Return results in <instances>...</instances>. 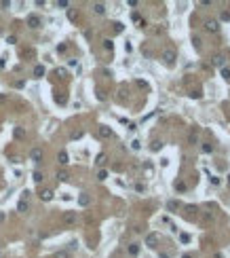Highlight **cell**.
<instances>
[{"label":"cell","instance_id":"29","mask_svg":"<svg viewBox=\"0 0 230 258\" xmlns=\"http://www.w3.org/2000/svg\"><path fill=\"white\" fill-rule=\"evenodd\" d=\"M209 182H211L213 186H217V184H220V178H217V176H211V178H209Z\"/></svg>","mask_w":230,"mask_h":258},{"label":"cell","instance_id":"15","mask_svg":"<svg viewBox=\"0 0 230 258\" xmlns=\"http://www.w3.org/2000/svg\"><path fill=\"white\" fill-rule=\"evenodd\" d=\"M192 47H194L196 51H201V49H203V45H201V38H199V36H192Z\"/></svg>","mask_w":230,"mask_h":258},{"label":"cell","instance_id":"21","mask_svg":"<svg viewBox=\"0 0 230 258\" xmlns=\"http://www.w3.org/2000/svg\"><path fill=\"white\" fill-rule=\"evenodd\" d=\"M152 150H154V152H156V150H160V148H163V142H158V140H156V142H152V146H150Z\"/></svg>","mask_w":230,"mask_h":258},{"label":"cell","instance_id":"2","mask_svg":"<svg viewBox=\"0 0 230 258\" xmlns=\"http://www.w3.org/2000/svg\"><path fill=\"white\" fill-rule=\"evenodd\" d=\"M163 59H165V63H167V66H173L175 59H177V55H175V51L167 49V51H163Z\"/></svg>","mask_w":230,"mask_h":258},{"label":"cell","instance_id":"11","mask_svg":"<svg viewBox=\"0 0 230 258\" xmlns=\"http://www.w3.org/2000/svg\"><path fill=\"white\" fill-rule=\"evenodd\" d=\"M57 161H59L61 165H68V152H66V150H61V152L57 154Z\"/></svg>","mask_w":230,"mask_h":258},{"label":"cell","instance_id":"7","mask_svg":"<svg viewBox=\"0 0 230 258\" xmlns=\"http://www.w3.org/2000/svg\"><path fill=\"white\" fill-rule=\"evenodd\" d=\"M99 136H101V138H112V129L106 127V125H101V127H99Z\"/></svg>","mask_w":230,"mask_h":258},{"label":"cell","instance_id":"24","mask_svg":"<svg viewBox=\"0 0 230 258\" xmlns=\"http://www.w3.org/2000/svg\"><path fill=\"white\" fill-rule=\"evenodd\" d=\"M106 178H108V171H106V169H101L99 174H97V180H106Z\"/></svg>","mask_w":230,"mask_h":258},{"label":"cell","instance_id":"22","mask_svg":"<svg viewBox=\"0 0 230 258\" xmlns=\"http://www.w3.org/2000/svg\"><path fill=\"white\" fill-rule=\"evenodd\" d=\"M175 190L184 192V190H186V184H184V182H175Z\"/></svg>","mask_w":230,"mask_h":258},{"label":"cell","instance_id":"20","mask_svg":"<svg viewBox=\"0 0 230 258\" xmlns=\"http://www.w3.org/2000/svg\"><path fill=\"white\" fill-rule=\"evenodd\" d=\"M17 209H19V212H28V203H25V201H19V203H17Z\"/></svg>","mask_w":230,"mask_h":258},{"label":"cell","instance_id":"28","mask_svg":"<svg viewBox=\"0 0 230 258\" xmlns=\"http://www.w3.org/2000/svg\"><path fill=\"white\" fill-rule=\"evenodd\" d=\"M131 148H133V150H140V148H142V144L137 142V140H133V142H131Z\"/></svg>","mask_w":230,"mask_h":258},{"label":"cell","instance_id":"27","mask_svg":"<svg viewBox=\"0 0 230 258\" xmlns=\"http://www.w3.org/2000/svg\"><path fill=\"white\" fill-rule=\"evenodd\" d=\"M15 136H17V138H23V136H25V131H23L21 127H17V129H15Z\"/></svg>","mask_w":230,"mask_h":258},{"label":"cell","instance_id":"13","mask_svg":"<svg viewBox=\"0 0 230 258\" xmlns=\"http://www.w3.org/2000/svg\"><path fill=\"white\" fill-rule=\"evenodd\" d=\"M211 63H213V66H220V68H224V55H215V57L211 59Z\"/></svg>","mask_w":230,"mask_h":258},{"label":"cell","instance_id":"25","mask_svg":"<svg viewBox=\"0 0 230 258\" xmlns=\"http://www.w3.org/2000/svg\"><path fill=\"white\" fill-rule=\"evenodd\" d=\"M57 180L66 182V180H68V174H66V171H59V174H57Z\"/></svg>","mask_w":230,"mask_h":258},{"label":"cell","instance_id":"17","mask_svg":"<svg viewBox=\"0 0 230 258\" xmlns=\"http://www.w3.org/2000/svg\"><path fill=\"white\" fill-rule=\"evenodd\" d=\"M32 180H34V182H36V184H40V182H42V180H45V176H42V174H40V171H34V174H32Z\"/></svg>","mask_w":230,"mask_h":258},{"label":"cell","instance_id":"38","mask_svg":"<svg viewBox=\"0 0 230 258\" xmlns=\"http://www.w3.org/2000/svg\"><path fill=\"white\" fill-rule=\"evenodd\" d=\"M228 184H230V174H228Z\"/></svg>","mask_w":230,"mask_h":258},{"label":"cell","instance_id":"34","mask_svg":"<svg viewBox=\"0 0 230 258\" xmlns=\"http://www.w3.org/2000/svg\"><path fill=\"white\" fill-rule=\"evenodd\" d=\"M104 47H106L108 51H112V40H106V42H104Z\"/></svg>","mask_w":230,"mask_h":258},{"label":"cell","instance_id":"26","mask_svg":"<svg viewBox=\"0 0 230 258\" xmlns=\"http://www.w3.org/2000/svg\"><path fill=\"white\" fill-rule=\"evenodd\" d=\"M167 207L171 209V212H175V209H177V201H169V203H167Z\"/></svg>","mask_w":230,"mask_h":258},{"label":"cell","instance_id":"33","mask_svg":"<svg viewBox=\"0 0 230 258\" xmlns=\"http://www.w3.org/2000/svg\"><path fill=\"white\" fill-rule=\"evenodd\" d=\"M179 239H181V243H188V241H190L188 235H179Z\"/></svg>","mask_w":230,"mask_h":258},{"label":"cell","instance_id":"8","mask_svg":"<svg viewBox=\"0 0 230 258\" xmlns=\"http://www.w3.org/2000/svg\"><path fill=\"white\" fill-rule=\"evenodd\" d=\"M127 252H129L131 256H137V254H140V243H129V248H127Z\"/></svg>","mask_w":230,"mask_h":258},{"label":"cell","instance_id":"31","mask_svg":"<svg viewBox=\"0 0 230 258\" xmlns=\"http://www.w3.org/2000/svg\"><path fill=\"white\" fill-rule=\"evenodd\" d=\"M222 19H224V21H230V11H224V13H222Z\"/></svg>","mask_w":230,"mask_h":258},{"label":"cell","instance_id":"10","mask_svg":"<svg viewBox=\"0 0 230 258\" xmlns=\"http://www.w3.org/2000/svg\"><path fill=\"white\" fill-rule=\"evenodd\" d=\"M201 150H203V152H205V154H209V152H213V150H215V146H213L211 142H205V144H203V146H201Z\"/></svg>","mask_w":230,"mask_h":258},{"label":"cell","instance_id":"3","mask_svg":"<svg viewBox=\"0 0 230 258\" xmlns=\"http://www.w3.org/2000/svg\"><path fill=\"white\" fill-rule=\"evenodd\" d=\"M156 243H158V235L156 233H150L146 237V245H148V248H156Z\"/></svg>","mask_w":230,"mask_h":258},{"label":"cell","instance_id":"6","mask_svg":"<svg viewBox=\"0 0 230 258\" xmlns=\"http://www.w3.org/2000/svg\"><path fill=\"white\" fill-rule=\"evenodd\" d=\"M28 25L30 28H40V19L36 17V15H30L28 17Z\"/></svg>","mask_w":230,"mask_h":258},{"label":"cell","instance_id":"1","mask_svg":"<svg viewBox=\"0 0 230 258\" xmlns=\"http://www.w3.org/2000/svg\"><path fill=\"white\" fill-rule=\"evenodd\" d=\"M205 30L209 32V34H215V32L220 30V21L217 19H207L205 21Z\"/></svg>","mask_w":230,"mask_h":258},{"label":"cell","instance_id":"14","mask_svg":"<svg viewBox=\"0 0 230 258\" xmlns=\"http://www.w3.org/2000/svg\"><path fill=\"white\" fill-rule=\"evenodd\" d=\"M34 76H36V78H42V76H45V66H36V68H34Z\"/></svg>","mask_w":230,"mask_h":258},{"label":"cell","instance_id":"16","mask_svg":"<svg viewBox=\"0 0 230 258\" xmlns=\"http://www.w3.org/2000/svg\"><path fill=\"white\" fill-rule=\"evenodd\" d=\"M89 201H91V199H89L87 192H82V195L78 197V203H80V205H89Z\"/></svg>","mask_w":230,"mask_h":258},{"label":"cell","instance_id":"5","mask_svg":"<svg viewBox=\"0 0 230 258\" xmlns=\"http://www.w3.org/2000/svg\"><path fill=\"white\" fill-rule=\"evenodd\" d=\"M63 222H66V224L76 222V212H66V214H63Z\"/></svg>","mask_w":230,"mask_h":258},{"label":"cell","instance_id":"23","mask_svg":"<svg viewBox=\"0 0 230 258\" xmlns=\"http://www.w3.org/2000/svg\"><path fill=\"white\" fill-rule=\"evenodd\" d=\"M55 258H70V254H68L66 250H61V252H57V254H55Z\"/></svg>","mask_w":230,"mask_h":258},{"label":"cell","instance_id":"9","mask_svg":"<svg viewBox=\"0 0 230 258\" xmlns=\"http://www.w3.org/2000/svg\"><path fill=\"white\" fill-rule=\"evenodd\" d=\"M40 199H42V201H51V199H53V190L51 188H45V190L40 192Z\"/></svg>","mask_w":230,"mask_h":258},{"label":"cell","instance_id":"32","mask_svg":"<svg viewBox=\"0 0 230 258\" xmlns=\"http://www.w3.org/2000/svg\"><path fill=\"white\" fill-rule=\"evenodd\" d=\"M190 98H192V100H199V98H201V93H199V91H192Z\"/></svg>","mask_w":230,"mask_h":258},{"label":"cell","instance_id":"37","mask_svg":"<svg viewBox=\"0 0 230 258\" xmlns=\"http://www.w3.org/2000/svg\"><path fill=\"white\" fill-rule=\"evenodd\" d=\"M184 258H192V256H190V254H184Z\"/></svg>","mask_w":230,"mask_h":258},{"label":"cell","instance_id":"12","mask_svg":"<svg viewBox=\"0 0 230 258\" xmlns=\"http://www.w3.org/2000/svg\"><path fill=\"white\" fill-rule=\"evenodd\" d=\"M93 11L97 15H104L106 13V4H101V2H97V4H93Z\"/></svg>","mask_w":230,"mask_h":258},{"label":"cell","instance_id":"35","mask_svg":"<svg viewBox=\"0 0 230 258\" xmlns=\"http://www.w3.org/2000/svg\"><path fill=\"white\" fill-rule=\"evenodd\" d=\"M114 32H122V23H114Z\"/></svg>","mask_w":230,"mask_h":258},{"label":"cell","instance_id":"36","mask_svg":"<svg viewBox=\"0 0 230 258\" xmlns=\"http://www.w3.org/2000/svg\"><path fill=\"white\" fill-rule=\"evenodd\" d=\"M2 220H4V214H2V212H0V222H2Z\"/></svg>","mask_w":230,"mask_h":258},{"label":"cell","instance_id":"19","mask_svg":"<svg viewBox=\"0 0 230 258\" xmlns=\"http://www.w3.org/2000/svg\"><path fill=\"white\" fill-rule=\"evenodd\" d=\"M106 159H108V157H106V154L101 152V154H97V159H95V163H97V165H104V163H106Z\"/></svg>","mask_w":230,"mask_h":258},{"label":"cell","instance_id":"4","mask_svg":"<svg viewBox=\"0 0 230 258\" xmlns=\"http://www.w3.org/2000/svg\"><path fill=\"white\" fill-rule=\"evenodd\" d=\"M42 148H32V152H30V157H32V161H36V163H38V161L42 159Z\"/></svg>","mask_w":230,"mask_h":258},{"label":"cell","instance_id":"18","mask_svg":"<svg viewBox=\"0 0 230 258\" xmlns=\"http://www.w3.org/2000/svg\"><path fill=\"white\" fill-rule=\"evenodd\" d=\"M222 78L224 80H230V68H226V66L222 68Z\"/></svg>","mask_w":230,"mask_h":258},{"label":"cell","instance_id":"30","mask_svg":"<svg viewBox=\"0 0 230 258\" xmlns=\"http://www.w3.org/2000/svg\"><path fill=\"white\" fill-rule=\"evenodd\" d=\"M66 70H63V68H57V76H61V78H66Z\"/></svg>","mask_w":230,"mask_h":258}]
</instances>
